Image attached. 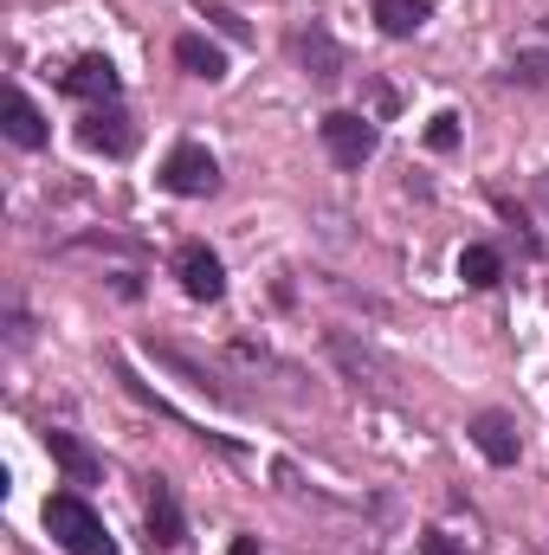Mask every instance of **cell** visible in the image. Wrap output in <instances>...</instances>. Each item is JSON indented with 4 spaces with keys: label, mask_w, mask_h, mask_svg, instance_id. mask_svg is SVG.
I'll use <instances>...</instances> for the list:
<instances>
[{
    "label": "cell",
    "mask_w": 549,
    "mask_h": 555,
    "mask_svg": "<svg viewBox=\"0 0 549 555\" xmlns=\"http://www.w3.org/2000/svg\"><path fill=\"white\" fill-rule=\"evenodd\" d=\"M175 278H181V291H188L194 304H220V297H227V266H220V253L201 246V240H188V246L175 253Z\"/></svg>",
    "instance_id": "7"
},
{
    "label": "cell",
    "mask_w": 549,
    "mask_h": 555,
    "mask_svg": "<svg viewBox=\"0 0 549 555\" xmlns=\"http://www.w3.org/2000/svg\"><path fill=\"white\" fill-rule=\"evenodd\" d=\"M426 149H433V155H452V149H459V111H439V117L426 124Z\"/></svg>",
    "instance_id": "17"
},
{
    "label": "cell",
    "mask_w": 549,
    "mask_h": 555,
    "mask_svg": "<svg viewBox=\"0 0 549 555\" xmlns=\"http://www.w3.org/2000/svg\"><path fill=\"white\" fill-rule=\"evenodd\" d=\"M420 555H465V543H452L446 530H426L420 537Z\"/></svg>",
    "instance_id": "19"
},
{
    "label": "cell",
    "mask_w": 549,
    "mask_h": 555,
    "mask_svg": "<svg viewBox=\"0 0 549 555\" xmlns=\"http://www.w3.org/2000/svg\"><path fill=\"white\" fill-rule=\"evenodd\" d=\"M149 349H155V362H168V369H175V375H181L188 388H201V395L227 401V388H220V375H214V369H201L194 356H181V349H168V343H149Z\"/></svg>",
    "instance_id": "14"
},
{
    "label": "cell",
    "mask_w": 549,
    "mask_h": 555,
    "mask_svg": "<svg viewBox=\"0 0 549 555\" xmlns=\"http://www.w3.org/2000/svg\"><path fill=\"white\" fill-rule=\"evenodd\" d=\"M459 278L472 284V291H491V284H505V259H498V246H465L459 253Z\"/></svg>",
    "instance_id": "15"
},
{
    "label": "cell",
    "mask_w": 549,
    "mask_h": 555,
    "mask_svg": "<svg viewBox=\"0 0 549 555\" xmlns=\"http://www.w3.org/2000/svg\"><path fill=\"white\" fill-rule=\"evenodd\" d=\"M162 188L175 201H207V194H220V162L201 142H175L168 162H162Z\"/></svg>",
    "instance_id": "3"
},
{
    "label": "cell",
    "mask_w": 549,
    "mask_h": 555,
    "mask_svg": "<svg viewBox=\"0 0 549 555\" xmlns=\"http://www.w3.org/2000/svg\"><path fill=\"white\" fill-rule=\"evenodd\" d=\"M201 13H207V20H214V26H220L227 39H253V26H246V20H240L233 7H220V0H201Z\"/></svg>",
    "instance_id": "18"
},
{
    "label": "cell",
    "mask_w": 549,
    "mask_h": 555,
    "mask_svg": "<svg viewBox=\"0 0 549 555\" xmlns=\"http://www.w3.org/2000/svg\"><path fill=\"white\" fill-rule=\"evenodd\" d=\"M137 117L124 111V104H91L85 117H78V142L85 149H98V155H111V162H124L130 149H137Z\"/></svg>",
    "instance_id": "4"
},
{
    "label": "cell",
    "mask_w": 549,
    "mask_h": 555,
    "mask_svg": "<svg viewBox=\"0 0 549 555\" xmlns=\"http://www.w3.org/2000/svg\"><path fill=\"white\" fill-rule=\"evenodd\" d=\"M46 452H52V465L65 472V485H98V478H104V459H98L78 433H65V426H46Z\"/></svg>",
    "instance_id": "10"
},
{
    "label": "cell",
    "mask_w": 549,
    "mask_h": 555,
    "mask_svg": "<svg viewBox=\"0 0 549 555\" xmlns=\"http://www.w3.org/2000/svg\"><path fill=\"white\" fill-rule=\"evenodd\" d=\"M0 130H7L13 149H46V137H52L46 117H39V104H33L26 91H7V124H0Z\"/></svg>",
    "instance_id": "12"
},
{
    "label": "cell",
    "mask_w": 549,
    "mask_h": 555,
    "mask_svg": "<svg viewBox=\"0 0 549 555\" xmlns=\"http://www.w3.org/2000/svg\"><path fill=\"white\" fill-rule=\"evenodd\" d=\"M227 555H259V543H253V537H233V543H227Z\"/></svg>",
    "instance_id": "21"
},
{
    "label": "cell",
    "mask_w": 549,
    "mask_h": 555,
    "mask_svg": "<svg viewBox=\"0 0 549 555\" xmlns=\"http://www.w3.org/2000/svg\"><path fill=\"white\" fill-rule=\"evenodd\" d=\"M291 59L304 65V78H310V85H336V78H343V65H349V59H343V46H336V33H330L323 20H304V26L291 33Z\"/></svg>",
    "instance_id": "5"
},
{
    "label": "cell",
    "mask_w": 549,
    "mask_h": 555,
    "mask_svg": "<svg viewBox=\"0 0 549 555\" xmlns=\"http://www.w3.org/2000/svg\"><path fill=\"white\" fill-rule=\"evenodd\" d=\"M505 78H511V85H524V91H544V85H549V52H518Z\"/></svg>",
    "instance_id": "16"
},
{
    "label": "cell",
    "mask_w": 549,
    "mask_h": 555,
    "mask_svg": "<svg viewBox=\"0 0 549 555\" xmlns=\"http://www.w3.org/2000/svg\"><path fill=\"white\" fill-rule=\"evenodd\" d=\"M142 524H149V543H155V550H181V543H188V517H181L175 485H168L162 472L142 478Z\"/></svg>",
    "instance_id": "6"
},
{
    "label": "cell",
    "mask_w": 549,
    "mask_h": 555,
    "mask_svg": "<svg viewBox=\"0 0 549 555\" xmlns=\"http://www.w3.org/2000/svg\"><path fill=\"white\" fill-rule=\"evenodd\" d=\"M46 537H52L65 555H117L111 530H104V517H98V511H91L78 491H59V498H46Z\"/></svg>",
    "instance_id": "1"
},
{
    "label": "cell",
    "mask_w": 549,
    "mask_h": 555,
    "mask_svg": "<svg viewBox=\"0 0 549 555\" xmlns=\"http://www.w3.org/2000/svg\"><path fill=\"white\" fill-rule=\"evenodd\" d=\"M472 446L491 459V465H518V452H524V433H518V420L505 414V408H485V414H472Z\"/></svg>",
    "instance_id": "9"
},
{
    "label": "cell",
    "mask_w": 549,
    "mask_h": 555,
    "mask_svg": "<svg viewBox=\"0 0 549 555\" xmlns=\"http://www.w3.org/2000/svg\"><path fill=\"white\" fill-rule=\"evenodd\" d=\"M369 7H375V26L388 39H413L426 26V13H433V0H369Z\"/></svg>",
    "instance_id": "13"
},
{
    "label": "cell",
    "mask_w": 549,
    "mask_h": 555,
    "mask_svg": "<svg viewBox=\"0 0 549 555\" xmlns=\"http://www.w3.org/2000/svg\"><path fill=\"white\" fill-rule=\"evenodd\" d=\"M175 65H181L188 78H201V85H220V78H227V52H220L207 33H181V39H175Z\"/></svg>",
    "instance_id": "11"
},
{
    "label": "cell",
    "mask_w": 549,
    "mask_h": 555,
    "mask_svg": "<svg viewBox=\"0 0 549 555\" xmlns=\"http://www.w3.org/2000/svg\"><path fill=\"white\" fill-rule=\"evenodd\" d=\"M59 91H65V98H85V104H117L124 78H117V65H111L104 52H85V59H72V65H65Z\"/></svg>",
    "instance_id": "8"
},
{
    "label": "cell",
    "mask_w": 549,
    "mask_h": 555,
    "mask_svg": "<svg viewBox=\"0 0 549 555\" xmlns=\"http://www.w3.org/2000/svg\"><path fill=\"white\" fill-rule=\"evenodd\" d=\"M317 137H323V155H330L336 168H362V162H375V149H382L375 117H362V111H330V117L317 124Z\"/></svg>",
    "instance_id": "2"
},
{
    "label": "cell",
    "mask_w": 549,
    "mask_h": 555,
    "mask_svg": "<svg viewBox=\"0 0 549 555\" xmlns=\"http://www.w3.org/2000/svg\"><path fill=\"white\" fill-rule=\"evenodd\" d=\"M369 104H375V117H388L395 111V91L388 85H369Z\"/></svg>",
    "instance_id": "20"
},
{
    "label": "cell",
    "mask_w": 549,
    "mask_h": 555,
    "mask_svg": "<svg viewBox=\"0 0 549 555\" xmlns=\"http://www.w3.org/2000/svg\"><path fill=\"white\" fill-rule=\"evenodd\" d=\"M544 26H549V20H544Z\"/></svg>",
    "instance_id": "22"
}]
</instances>
